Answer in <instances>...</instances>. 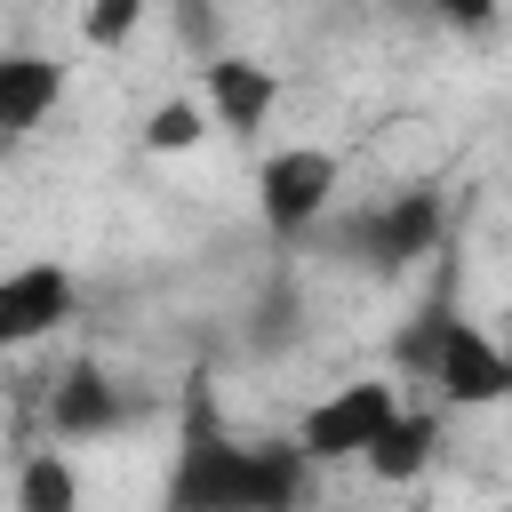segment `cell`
Returning <instances> with one entry per match:
<instances>
[{"instance_id": "6da1fadb", "label": "cell", "mask_w": 512, "mask_h": 512, "mask_svg": "<svg viewBox=\"0 0 512 512\" xmlns=\"http://www.w3.org/2000/svg\"><path fill=\"white\" fill-rule=\"evenodd\" d=\"M304 496H312L304 448L264 440V432H232L208 376H192L176 456L160 480V512H304Z\"/></svg>"}, {"instance_id": "7a4b0ae2", "label": "cell", "mask_w": 512, "mask_h": 512, "mask_svg": "<svg viewBox=\"0 0 512 512\" xmlns=\"http://www.w3.org/2000/svg\"><path fill=\"white\" fill-rule=\"evenodd\" d=\"M336 248H344L360 272L400 280V272H416L424 256H440V248H448V192H432V184L384 192L376 208H360V216H344V224H336Z\"/></svg>"}, {"instance_id": "3957f363", "label": "cell", "mask_w": 512, "mask_h": 512, "mask_svg": "<svg viewBox=\"0 0 512 512\" xmlns=\"http://www.w3.org/2000/svg\"><path fill=\"white\" fill-rule=\"evenodd\" d=\"M400 384L392 376H352V384H336L328 400H312L304 408V424L288 432L296 448H304V464L312 472H328V464H360L392 424H400Z\"/></svg>"}, {"instance_id": "277c9868", "label": "cell", "mask_w": 512, "mask_h": 512, "mask_svg": "<svg viewBox=\"0 0 512 512\" xmlns=\"http://www.w3.org/2000/svg\"><path fill=\"white\" fill-rule=\"evenodd\" d=\"M336 184H344V160L328 144H280L256 160V216L272 240H304L328 224L336 208Z\"/></svg>"}, {"instance_id": "5b68a950", "label": "cell", "mask_w": 512, "mask_h": 512, "mask_svg": "<svg viewBox=\"0 0 512 512\" xmlns=\"http://www.w3.org/2000/svg\"><path fill=\"white\" fill-rule=\"evenodd\" d=\"M424 384H432L440 408H496V400H512V352L480 320L456 312L448 336H440V352H432V368H424Z\"/></svg>"}, {"instance_id": "8992f818", "label": "cell", "mask_w": 512, "mask_h": 512, "mask_svg": "<svg viewBox=\"0 0 512 512\" xmlns=\"http://www.w3.org/2000/svg\"><path fill=\"white\" fill-rule=\"evenodd\" d=\"M72 312H80V280H72L56 256L0 272V352H24V344H40V336H56Z\"/></svg>"}, {"instance_id": "52a82bcc", "label": "cell", "mask_w": 512, "mask_h": 512, "mask_svg": "<svg viewBox=\"0 0 512 512\" xmlns=\"http://www.w3.org/2000/svg\"><path fill=\"white\" fill-rule=\"evenodd\" d=\"M200 112H208V128H224V136H256V128H272V112H280V72L256 64V56L216 48V56H200Z\"/></svg>"}, {"instance_id": "ba28073f", "label": "cell", "mask_w": 512, "mask_h": 512, "mask_svg": "<svg viewBox=\"0 0 512 512\" xmlns=\"http://www.w3.org/2000/svg\"><path fill=\"white\" fill-rule=\"evenodd\" d=\"M136 416V392L120 376H104L96 360H72L56 384H48V432L56 440H104Z\"/></svg>"}, {"instance_id": "9c48e42d", "label": "cell", "mask_w": 512, "mask_h": 512, "mask_svg": "<svg viewBox=\"0 0 512 512\" xmlns=\"http://www.w3.org/2000/svg\"><path fill=\"white\" fill-rule=\"evenodd\" d=\"M56 104H64V56L0 48V144H24Z\"/></svg>"}, {"instance_id": "30bf717a", "label": "cell", "mask_w": 512, "mask_h": 512, "mask_svg": "<svg viewBox=\"0 0 512 512\" xmlns=\"http://www.w3.org/2000/svg\"><path fill=\"white\" fill-rule=\"evenodd\" d=\"M432 448H440V416H432V408H400V424H392L360 464H368L384 488H400V480H416V472L432 464Z\"/></svg>"}, {"instance_id": "8fae6325", "label": "cell", "mask_w": 512, "mask_h": 512, "mask_svg": "<svg viewBox=\"0 0 512 512\" xmlns=\"http://www.w3.org/2000/svg\"><path fill=\"white\" fill-rule=\"evenodd\" d=\"M16 512H80V472L64 448H32L16 464Z\"/></svg>"}, {"instance_id": "7c38bea8", "label": "cell", "mask_w": 512, "mask_h": 512, "mask_svg": "<svg viewBox=\"0 0 512 512\" xmlns=\"http://www.w3.org/2000/svg\"><path fill=\"white\" fill-rule=\"evenodd\" d=\"M448 320H456V296H448V288H432V296L408 312V328L392 336V376H416V384H424V368H432V352H440Z\"/></svg>"}, {"instance_id": "4fadbf2b", "label": "cell", "mask_w": 512, "mask_h": 512, "mask_svg": "<svg viewBox=\"0 0 512 512\" xmlns=\"http://www.w3.org/2000/svg\"><path fill=\"white\" fill-rule=\"evenodd\" d=\"M208 136V112H200V96H160L152 112H144V152H192Z\"/></svg>"}, {"instance_id": "5bb4252c", "label": "cell", "mask_w": 512, "mask_h": 512, "mask_svg": "<svg viewBox=\"0 0 512 512\" xmlns=\"http://www.w3.org/2000/svg\"><path fill=\"white\" fill-rule=\"evenodd\" d=\"M248 344H256V352H280V344H296V288H288V280H272V288H264L256 320H248Z\"/></svg>"}, {"instance_id": "9a60e30c", "label": "cell", "mask_w": 512, "mask_h": 512, "mask_svg": "<svg viewBox=\"0 0 512 512\" xmlns=\"http://www.w3.org/2000/svg\"><path fill=\"white\" fill-rule=\"evenodd\" d=\"M144 32V0H96L88 16H80V40L88 48H120V40H136Z\"/></svg>"}]
</instances>
